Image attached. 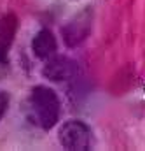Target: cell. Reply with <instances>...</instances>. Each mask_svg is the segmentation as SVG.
Returning a JSON list of instances; mask_svg holds the SVG:
<instances>
[{
  "label": "cell",
  "instance_id": "cell-3",
  "mask_svg": "<svg viewBox=\"0 0 145 151\" xmlns=\"http://www.w3.org/2000/svg\"><path fill=\"white\" fill-rule=\"evenodd\" d=\"M77 74V63L70 60L68 56H51L47 58L44 69H42V76L53 83H63L75 77Z\"/></svg>",
  "mask_w": 145,
  "mask_h": 151
},
{
  "label": "cell",
  "instance_id": "cell-4",
  "mask_svg": "<svg viewBox=\"0 0 145 151\" xmlns=\"http://www.w3.org/2000/svg\"><path fill=\"white\" fill-rule=\"evenodd\" d=\"M89 32H91V14L89 12H80L79 16L70 19L61 30L63 40L68 47H75L82 44L87 39Z\"/></svg>",
  "mask_w": 145,
  "mask_h": 151
},
{
  "label": "cell",
  "instance_id": "cell-1",
  "mask_svg": "<svg viewBox=\"0 0 145 151\" xmlns=\"http://www.w3.org/2000/svg\"><path fill=\"white\" fill-rule=\"evenodd\" d=\"M30 109H32V119L44 130H51L61 113V104L54 90L47 86H35L30 95Z\"/></svg>",
  "mask_w": 145,
  "mask_h": 151
},
{
  "label": "cell",
  "instance_id": "cell-2",
  "mask_svg": "<svg viewBox=\"0 0 145 151\" xmlns=\"http://www.w3.org/2000/svg\"><path fill=\"white\" fill-rule=\"evenodd\" d=\"M60 142L65 150L70 151H86L91 148V130L86 123L79 119L65 121L58 132Z\"/></svg>",
  "mask_w": 145,
  "mask_h": 151
},
{
  "label": "cell",
  "instance_id": "cell-5",
  "mask_svg": "<svg viewBox=\"0 0 145 151\" xmlns=\"http://www.w3.org/2000/svg\"><path fill=\"white\" fill-rule=\"evenodd\" d=\"M18 32V18L14 14H5L0 19V63L7 62L9 49Z\"/></svg>",
  "mask_w": 145,
  "mask_h": 151
},
{
  "label": "cell",
  "instance_id": "cell-7",
  "mask_svg": "<svg viewBox=\"0 0 145 151\" xmlns=\"http://www.w3.org/2000/svg\"><path fill=\"white\" fill-rule=\"evenodd\" d=\"M7 107H9V95L5 91H0V119L4 118Z\"/></svg>",
  "mask_w": 145,
  "mask_h": 151
},
{
  "label": "cell",
  "instance_id": "cell-6",
  "mask_svg": "<svg viewBox=\"0 0 145 151\" xmlns=\"http://www.w3.org/2000/svg\"><path fill=\"white\" fill-rule=\"evenodd\" d=\"M32 49H33V55L40 60H47L54 56L58 51V42L54 34L47 28H42L40 32H37V35L32 40Z\"/></svg>",
  "mask_w": 145,
  "mask_h": 151
}]
</instances>
